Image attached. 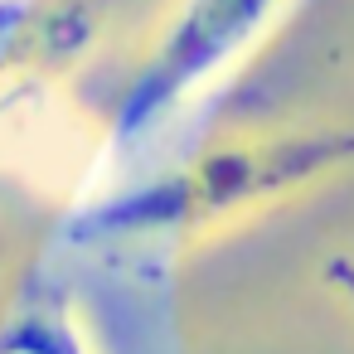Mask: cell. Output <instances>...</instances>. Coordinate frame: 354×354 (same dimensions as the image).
<instances>
[{"instance_id":"2","label":"cell","mask_w":354,"mask_h":354,"mask_svg":"<svg viewBox=\"0 0 354 354\" xmlns=\"http://www.w3.org/2000/svg\"><path fill=\"white\" fill-rule=\"evenodd\" d=\"M286 0H170L107 112V156L141 146L165 117L223 78L281 15Z\"/></svg>"},{"instance_id":"1","label":"cell","mask_w":354,"mask_h":354,"mask_svg":"<svg viewBox=\"0 0 354 354\" xmlns=\"http://www.w3.org/2000/svg\"><path fill=\"white\" fill-rule=\"evenodd\" d=\"M349 151L344 136H252L199 156L189 170L102 194L83 204L68 223L73 243H131L151 233H175L189 223H214L223 214H243L248 204H267Z\"/></svg>"},{"instance_id":"3","label":"cell","mask_w":354,"mask_h":354,"mask_svg":"<svg viewBox=\"0 0 354 354\" xmlns=\"http://www.w3.org/2000/svg\"><path fill=\"white\" fill-rule=\"evenodd\" d=\"M0 354H97V344L73 296L39 277L0 310Z\"/></svg>"},{"instance_id":"4","label":"cell","mask_w":354,"mask_h":354,"mask_svg":"<svg viewBox=\"0 0 354 354\" xmlns=\"http://www.w3.org/2000/svg\"><path fill=\"white\" fill-rule=\"evenodd\" d=\"M30 6H35V0H0V78H6L10 64H15L20 35L30 25Z\"/></svg>"}]
</instances>
